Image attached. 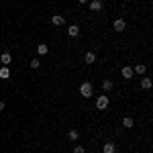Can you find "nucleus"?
I'll return each instance as SVG.
<instances>
[{"label": "nucleus", "instance_id": "obj_1", "mask_svg": "<svg viewBox=\"0 0 153 153\" xmlns=\"http://www.w3.org/2000/svg\"><path fill=\"white\" fill-rule=\"evenodd\" d=\"M96 108L98 110H106L108 108V94H102L96 98Z\"/></svg>", "mask_w": 153, "mask_h": 153}, {"label": "nucleus", "instance_id": "obj_10", "mask_svg": "<svg viewBox=\"0 0 153 153\" xmlns=\"http://www.w3.org/2000/svg\"><path fill=\"white\" fill-rule=\"evenodd\" d=\"M51 23L55 25V27H61V25L65 23V19H63V16H61V14H55V16H53V19H51Z\"/></svg>", "mask_w": 153, "mask_h": 153}, {"label": "nucleus", "instance_id": "obj_7", "mask_svg": "<svg viewBox=\"0 0 153 153\" xmlns=\"http://www.w3.org/2000/svg\"><path fill=\"white\" fill-rule=\"evenodd\" d=\"M102 153H117V145L114 143H104V147H102Z\"/></svg>", "mask_w": 153, "mask_h": 153}, {"label": "nucleus", "instance_id": "obj_13", "mask_svg": "<svg viewBox=\"0 0 153 153\" xmlns=\"http://www.w3.org/2000/svg\"><path fill=\"white\" fill-rule=\"evenodd\" d=\"M84 61H86V63H94V61H96V55L92 53V51H88V53H86V57H84Z\"/></svg>", "mask_w": 153, "mask_h": 153}, {"label": "nucleus", "instance_id": "obj_15", "mask_svg": "<svg viewBox=\"0 0 153 153\" xmlns=\"http://www.w3.org/2000/svg\"><path fill=\"white\" fill-rule=\"evenodd\" d=\"M47 51H49V47H47V45H45V43H41V45L37 47V53H39V55H45Z\"/></svg>", "mask_w": 153, "mask_h": 153}, {"label": "nucleus", "instance_id": "obj_16", "mask_svg": "<svg viewBox=\"0 0 153 153\" xmlns=\"http://www.w3.org/2000/svg\"><path fill=\"white\" fill-rule=\"evenodd\" d=\"M141 88L143 90H149V88H151V80H149V78H143L141 80Z\"/></svg>", "mask_w": 153, "mask_h": 153}, {"label": "nucleus", "instance_id": "obj_19", "mask_svg": "<svg viewBox=\"0 0 153 153\" xmlns=\"http://www.w3.org/2000/svg\"><path fill=\"white\" fill-rule=\"evenodd\" d=\"M39 65H41V61H39V59H31V68H39Z\"/></svg>", "mask_w": 153, "mask_h": 153}, {"label": "nucleus", "instance_id": "obj_2", "mask_svg": "<svg viewBox=\"0 0 153 153\" xmlns=\"http://www.w3.org/2000/svg\"><path fill=\"white\" fill-rule=\"evenodd\" d=\"M80 94H82L84 98H92V84L84 82L82 86H80Z\"/></svg>", "mask_w": 153, "mask_h": 153}, {"label": "nucleus", "instance_id": "obj_12", "mask_svg": "<svg viewBox=\"0 0 153 153\" xmlns=\"http://www.w3.org/2000/svg\"><path fill=\"white\" fill-rule=\"evenodd\" d=\"M68 137H70V141H78V139H80V133L76 129H71L70 133H68Z\"/></svg>", "mask_w": 153, "mask_h": 153}, {"label": "nucleus", "instance_id": "obj_4", "mask_svg": "<svg viewBox=\"0 0 153 153\" xmlns=\"http://www.w3.org/2000/svg\"><path fill=\"white\" fill-rule=\"evenodd\" d=\"M10 61H12V57H10V53H8V51H4V53L0 55V63H2V65H6V68H8V65H10Z\"/></svg>", "mask_w": 153, "mask_h": 153}, {"label": "nucleus", "instance_id": "obj_14", "mask_svg": "<svg viewBox=\"0 0 153 153\" xmlns=\"http://www.w3.org/2000/svg\"><path fill=\"white\" fill-rule=\"evenodd\" d=\"M133 71H137L139 76H143V74L147 71V65H145V63H139V65H137V68H135V70H133Z\"/></svg>", "mask_w": 153, "mask_h": 153}, {"label": "nucleus", "instance_id": "obj_20", "mask_svg": "<svg viewBox=\"0 0 153 153\" xmlns=\"http://www.w3.org/2000/svg\"><path fill=\"white\" fill-rule=\"evenodd\" d=\"M0 110H4V102L2 100H0Z\"/></svg>", "mask_w": 153, "mask_h": 153}, {"label": "nucleus", "instance_id": "obj_17", "mask_svg": "<svg viewBox=\"0 0 153 153\" xmlns=\"http://www.w3.org/2000/svg\"><path fill=\"white\" fill-rule=\"evenodd\" d=\"M102 90H104V92H110V90H112V82H110V80H104V82H102Z\"/></svg>", "mask_w": 153, "mask_h": 153}, {"label": "nucleus", "instance_id": "obj_5", "mask_svg": "<svg viewBox=\"0 0 153 153\" xmlns=\"http://www.w3.org/2000/svg\"><path fill=\"white\" fill-rule=\"evenodd\" d=\"M90 10L92 12L102 10V0H90Z\"/></svg>", "mask_w": 153, "mask_h": 153}, {"label": "nucleus", "instance_id": "obj_8", "mask_svg": "<svg viewBox=\"0 0 153 153\" xmlns=\"http://www.w3.org/2000/svg\"><path fill=\"white\" fill-rule=\"evenodd\" d=\"M68 35L70 37H78L80 35V27H78V25H70V27H68Z\"/></svg>", "mask_w": 153, "mask_h": 153}, {"label": "nucleus", "instance_id": "obj_9", "mask_svg": "<svg viewBox=\"0 0 153 153\" xmlns=\"http://www.w3.org/2000/svg\"><path fill=\"white\" fill-rule=\"evenodd\" d=\"M8 78H10V70L6 65H2L0 68V80H8Z\"/></svg>", "mask_w": 153, "mask_h": 153}, {"label": "nucleus", "instance_id": "obj_21", "mask_svg": "<svg viewBox=\"0 0 153 153\" xmlns=\"http://www.w3.org/2000/svg\"><path fill=\"white\" fill-rule=\"evenodd\" d=\"M86 2H90V0H80V4H86Z\"/></svg>", "mask_w": 153, "mask_h": 153}, {"label": "nucleus", "instance_id": "obj_18", "mask_svg": "<svg viewBox=\"0 0 153 153\" xmlns=\"http://www.w3.org/2000/svg\"><path fill=\"white\" fill-rule=\"evenodd\" d=\"M74 153H86V149H84L82 145H76V147H74Z\"/></svg>", "mask_w": 153, "mask_h": 153}, {"label": "nucleus", "instance_id": "obj_11", "mask_svg": "<svg viewBox=\"0 0 153 153\" xmlns=\"http://www.w3.org/2000/svg\"><path fill=\"white\" fill-rule=\"evenodd\" d=\"M133 125H135V123H133V118H131V117L123 118V127H125V129H133Z\"/></svg>", "mask_w": 153, "mask_h": 153}, {"label": "nucleus", "instance_id": "obj_3", "mask_svg": "<svg viewBox=\"0 0 153 153\" xmlns=\"http://www.w3.org/2000/svg\"><path fill=\"white\" fill-rule=\"evenodd\" d=\"M112 29L117 31V33H123L125 29H127V23H125V19H117L114 25H112Z\"/></svg>", "mask_w": 153, "mask_h": 153}, {"label": "nucleus", "instance_id": "obj_6", "mask_svg": "<svg viewBox=\"0 0 153 153\" xmlns=\"http://www.w3.org/2000/svg\"><path fill=\"white\" fill-rule=\"evenodd\" d=\"M120 74H123V78H125V80H131L135 71H133V68H129V65H125V68L120 70Z\"/></svg>", "mask_w": 153, "mask_h": 153}]
</instances>
